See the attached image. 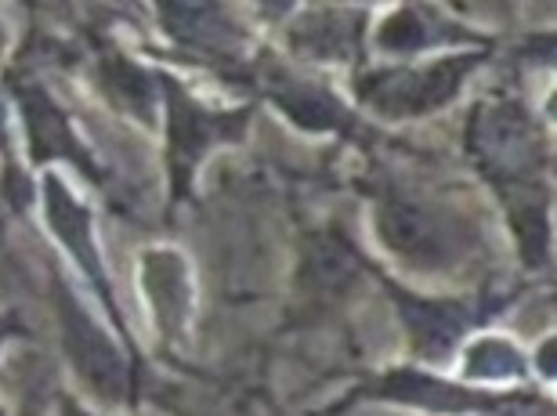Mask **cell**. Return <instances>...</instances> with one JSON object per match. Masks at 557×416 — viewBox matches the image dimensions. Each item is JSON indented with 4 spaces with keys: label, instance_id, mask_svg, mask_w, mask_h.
Segmentation results:
<instances>
[{
    "label": "cell",
    "instance_id": "1",
    "mask_svg": "<svg viewBox=\"0 0 557 416\" xmlns=\"http://www.w3.org/2000/svg\"><path fill=\"white\" fill-rule=\"evenodd\" d=\"M474 145L478 156H482V167L499 182L521 185L540 163L536 138H532L525 117L510 106H493L478 117Z\"/></svg>",
    "mask_w": 557,
    "mask_h": 416
},
{
    "label": "cell",
    "instance_id": "2",
    "mask_svg": "<svg viewBox=\"0 0 557 416\" xmlns=\"http://www.w3.org/2000/svg\"><path fill=\"white\" fill-rule=\"evenodd\" d=\"M376 229L398 257H409V261L428 268L453 261V224L428 207L387 199L376 213Z\"/></svg>",
    "mask_w": 557,
    "mask_h": 416
},
{
    "label": "cell",
    "instance_id": "3",
    "mask_svg": "<svg viewBox=\"0 0 557 416\" xmlns=\"http://www.w3.org/2000/svg\"><path fill=\"white\" fill-rule=\"evenodd\" d=\"M62 330L65 347H70L76 369L95 391H102L106 399H120L127 391V366L124 355L116 352V344L87 319L81 305H73L70 297H62Z\"/></svg>",
    "mask_w": 557,
    "mask_h": 416
},
{
    "label": "cell",
    "instance_id": "4",
    "mask_svg": "<svg viewBox=\"0 0 557 416\" xmlns=\"http://www.w3.org/2000/svg\"><path fill=\"white\" fill-rule=\"evenodd\" d=\"M44 210H48V224L59 240L70 246V254L81 261V268L91 276V283L98 286L109 305H113V294H109L106 272L98 265V250H95V235H91V218L81 199H73V193L65 188L59 178H44Z\"/></svg>",
    "mask_w": 557,
    "mask_h": 416
},
{
    "label": "cell",
    "instance_id": "5",
    "mask_svg": "<svg viewBox=\"0 0 557 416\" xmlns=\"http://www.w3.org/2000/svg\"><path fill=\"white\" fill-rule=\"evenodd\" d=\"M141 283L152 301L156 322L166 333H182L193 311V279L174 250H149L141 257Z\"/></svg>",
    "mask_w": 557,
    "mask_h": 416
},
{
    "label": "cell",
    "instance_id": "6",
    "mask_svg": "<svg viewBox=\"0 0 557 416\" xmlns=\"http://www.w3.org/2000/svg\"><path fill=\"white\" fill-rule=\"evenodd\" d=\"M166 95H171V145H174V163L177 171H188L196 167L199 156L207 152V145L218 142V134H225V127H239L243 123V112L239 117H210L196 102L177 91L174 84H166Z\"/></svg>",
    "mask_w": 557,
    "mask_h": 416
},
{
    "label": "cell",
    "instance_id": "7",
    "mask_svg": "<svg viewBox=\"0 0 557 416\" xmlns=\"http://www.w3.org/2000/svg\"><path fill=\"white\" fill-rule=\"evenodd\" d=\"M471 65V59L463 62H442L434 65L428 73H403L395 76V81H381L370 87V98L373 102H381L387 109H431L438 106L442 98H449L456 91V84H460V73Z\"/></svg>",
    "mask_w": 557,
    "mask_h": 416
},
{
    "label": "cell",
    "instance_id": "8",
    "mask_svg": "<svg viewBox=\"0 0 557 416\" xmlns=\"http://www.w3.org/2000/svg\"><path fill=\"white\" fill-rule=\"evenodd\" d=\"M22 109H26L33 156H37V160H51V156H73V160H81V145L73 142L62 112L54 109L48 98L40 91H22Z\"/></svg>",
    "mask_w": 557,
    "mask_h": 416
},
{
    "label": "cell",
    "instance_id": "9",
    "mask_svg": "<svg viewBox=\"0 0 557 416\" xmlns=\"http://www.w3.org/2000/svg\"><path fill=\"white\" fill-rule=\"evenodd\" d=\"M381 391L387 399L413 402V406H428V409H442V413H460V409L478 406V399H471L467 391H456V388L442 384V380H434V377L413 374V369L387 377L381 384Z\"/></svg>",
    "mask_w": 557,
    "mask_h": 416
},
{
    "label": "cell",
    "instance_id": "10",
    "mask_svg": "<svg viewBox=\"0 0 557 416\" xmlns=\"http://www.w3.org/2000/svg\"><path fill=\"white\" fill-rule=\"evenodd\" d=\"M521 369H525V358L504 337H482L463 355V374L474 380H515Z\"/></svg>",
    "mask_w": 557,
    "mask_h": 416
},
{
    "label": "cell",
    "instance_id": "11",
    "mask_svg": "<svg viewBox=\"0 0 557 416\" xmlns=\"http://www.w3.org/2000/svg\"><path fill=\"white\" fill-rule=\"evenodd\" d=\"M406 319H409V326H413V333L420 337V344L428 347L431 355L445 352V347H449L463 330L460 315H453L449 308H438V305H413V301H409Z\"/></svg>",
    "mask_w": 557,
    "mask_h": 416
},
{
    "label": "cell",
    "instance_id": "12",
    "mask_svg": "<svg viewBox=\"0 0 557 416\" xmlns=\"http://www.w3.org/2000/svg\"><path fill=\"white\" fill-rule=\"evenodd\" d=\"M381 40L395 51H409V48H420V44L428 40V33H423V22L417 15H395L384 22Z\"/></svg>",
    "mask_w": 557,
    "mask_h": 416
},
{
    "label": "cell",
    "instance_id": "13",
    "mask_svg": "<svg viewBox=\"0 0 557 416\" xmlns=\"http://www.w3.org/2000/svg\"><path fill=\"white\" fill-rule=\"evenodd\" d=\"M286 109L294 112V117L305 123V127H326V123H337L341 117L330 109L326 98H319V95H294V98H286Z\"/></svg>",
    "mask_w": 557,
    "mask_h": 416
},
{
    "label": "cell",
    "instance_id": "14",
    "mask_svg": "<svg viewBox=\"0 0 557 416\" xmlns=\"http://www.w3.org/2000/svg\"><path fill=\"white\" fill-rule=\"evenodd\" d=\"M540 369L547 377H557V337L550 344H543V352H540Z\"/></svg>",
    "mask_w": 557,
    "mask_h": 416
},
{
    "label": "cell",
    "instance_id": "15",
    "mask_svg": "<svg viewBox=\"0 0 557 416\" xmlns=\"http://www.w3.org/2000/svg\"><path fill=\"white\" fill-rule=\"evenodd\" d=\"M540 54H543V59H554V62H557V40L547 44V48H540Z\"/></svg>",
    "mask_w": 557,
    "mask_h": 416
},
{
    "label": "cell",
    "instance_id": "16",
    "mask_svg": "<svg viewBox=\"0 0 557 416\" xmlns=\"http://www.w3.org/2000/svg\"><path fill=\"white\" fill-rule=\"evenodd\" d=\"M547 112H550V120H557V91L550 95V102H547Z\"/></svg>",
    "mask_w": 557,
    "mask_h": 416
},
{
    "label": "cell",
    "instance_id": "17",
    "mask_svg": "<svg viewBox=\"0 0 557 416\" xmlns=\"http://www.w3.org/2000/svg\"><path fill=\"white\" fill-rule=\"evenodd\" d=\"M65 416H84V413H76V409H65Z\"/></svg>",
    "mask_w": 557,
    "mask_h": 416
},
{
    "label": "cell",
    "instance_id": "18",
    "mask_svg": "<svg viewBox=\"0 0 557 416\" xmlns=\"http://www.w3.org/2000/svg\"><path fill=\"white\" fill-rule=\"evenodd\" d=\"M0 120H4V106H0Z\"/></svg>",
    "mask_w": 557,
    "mask_h": 416
},
{
    "label": "cell",
    "instance_id": "19",
    "mask_svg": "<svg viewBox=\"0 0 557 416\" xmlns=\"http://www.w3.org/2000/svg\"><path fill=\"white\" fill-rule=\"evenodd\" d=\"M0 416H4V413H0Z\"/></svg>",
    "mask_w": 557,
    "mask_h": 416
}]
</instances>
